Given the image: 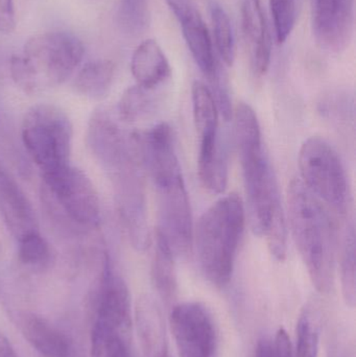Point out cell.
Here are the masks:
<instances>
[{
	"mask_svg": "<svg viewBox=\"0 0 356 357\" xmlns=\"http://www.w3.org/2000/svg\"><path fill=\"white\" fill-rule=\"evenodd\" d=\"M232 116L251 230L257 236H265L272 255L282 261L286 259L288 245L286 215L263 146L258 119L252 107L246 102L238 104Z\"/></svg>",
	"mask_w": 356,
	"mask_h": 357,
	"instance_id": "1",
	"label": "cell"
},
{
	"mask_svg": "<svg viewBox=\"0 0 356 357\" xmlns=\"http://www.w3.org/2000/svg\"><path fill=\"white\" fill-rule=\"evenodd\" d=\"M138 151L156 189L158 232L177 256L187 255L194 241L192 208L171 126L158 123L137 135Z\"/></svg>",
	"mask_w": 356,
	"mask_h": 357,
	"instance_id": "2",
	"label": "cell"
},
{
	"mask_svg": "<svg viewBox=\"0 0 356 357\" xmlns=\"http://www.w3.org/2000/svg\"><path fill=\"white\" fill-rule=\"evenodd\" d=\"M288 218L311 282L320 293H330L334 281L336 228L325 206L299 178L288 185Z\"/></svg>",
	"mask_w": 356,
	"mask_h": 357,
	"instance_id": "3",
	"label": "cell"
},
{
	"mask_svg": "<svg viewBox=\"0 0 356 357\" xmlns=\"http://www.w3.org/2000/svg\"><path fill=\"white\" fill-rule=\"evenodd\" d=\"M92 153L110 176L132 245L137 251H144L150 243L148 203L144 165L134 136L127 138L121 130L111 132L93 146Z\"/></svg>",
	"mask_w": 356,
	"mask_h": 357,
	"instance_id": "4",
	"label": "cell"
},
{
	"mask_svg": "<svg viewBox=\"0 0 356 357\" xmlns=\"http://www.w3.org/2000/svg\"><path fill=\"white\" fill-rule=\"evenodd\" d=\"M246 216L242 199L230 193L212 204L196 225L194 247L199 266L215 287H226L231 280Z\"/></svg>",
	"mask_w": 356,
	"mask_h": 357,
	"instance_id": "5",
	"label": "cell"
},
{
	"mask_svg": "<svg viewBox=\"0 0 356 357\" xmlns=\"http://www.w3.org/2000/svg\"><path fill=\"white\" fill-rule=\"evenodd\" d=\"M84 45L64 31L39 33L27 40L21 54L10 59L15 83L27 93L44 86H58L75 73L84 56Z\"/></svg>",
	"mask_w": 356,
	"mask_h": 357,
	"instance_id": "6",
	"label": "cell"
},
{
	"mask_svg": "<svg viewBox=\"0 0 356 357\" xmlns=\"http://www.w3.org/2000/svg\"><path fill=\"white\" fill-rule=\"evenodd\" d=\"M22 140L42 178L70 167L72 125L59 107L41 104L29 109L23 119Z\"/></svg>",
	"mask_w": 356,
	"mask_h": 357,
	"instance_id": "7",
	"label": "cell"
},
{
	"mask_svg": "<svg viewBox=\"0 0 356 357\" xmlns=\"http://www.w3.org/2000/svg\"><path fill=\"white\" fill-rule=\"evenodd\" d=\"M90 312L91 356L104 351L117 340L131 342V296L108 256L90 299Z\"/></svg>",
	"mask_w": 356,
	"mask_h": 357,
	"instance_id": "8",
	"label": "cell"
},
{
	"mask_svg": "<svg viewBox=\"0 0 356 357\" xmlns=\"http://www.w3.org/2000/svg\"><path fill=\"white\" fill-rule=\"evenodd\" d=\"M301 182L307 189L340 214L349 205L346 171L336 149L324 138L313 136L303 142L299 151Z\"/></svg>",
	"mask_w": 356,
	"mask_h": 357,
	"instance_id": "9",
	"label": "cell"
},
{
	"mask_svg": "<svg viewBox=\"0 0 356 357\" xmlns=\"http://www.w3.org/2000/svg\"><path fill=\"white\" fill-rule=\"evenodd\" d=\"M192 114L200 138L199 177L203 184L219 182L228 173L227 152L219 132V107L208 86L200 81L192 84Z\"/></svg>",
	"mask_w": 356,
	"mask_h": 357,
	"instance_id": "10",
	"label": "cell"
},
{
	"mask_svg": "<svg viewBox=\"0 0 356 357\" xmlns=\"http://www.w3.org/2000/svg\"><path fill=\"white\" fill-rule=\"evenodd\" d=\"M180 357H219V335L210 310L200 302L173 306L169 317Z\"/></svg>",
	"mask_w": 356,
	"mask_h": 357,
	"instance_id": "11",
	"label": "cell"
},
{
	"mask_svg": "<svg viewBox=\"0 0 356 357\" xmlns=\"http://www.w3.org/2000/svg\"><path fill=\"white\" fill-rule=\"evenodd\" d=\"M43 181L60 209L71 222L83 227L100 224V199L93 183L82 169L70 165Z\"/></svg>",
	"mask_w": 356,
	"mask_h": 357,
	"instance_id": "12",
	"label": "cell"
},
{
	"mask_svg": "<svg viewBox=\"0 0 356 357\" xmlns=\"http://www.w3.org/2000/svg\"><path fill=\"white\" fill-rule=\"evenodd\" d=\"M355 8V0H311L314 33L324 50L340 52L349 45Z\"/></svg>",
	"mask_w": 356,
	"mask_h": 357,
	"instance_id": "13",
	"label": "cell"
},
{
	"mask_svg": "<svg viewBox=\"0 0 356 357\" xmlns=\"http://www.w3.org/2000/svg\"><path fill=\"white\" fill-rule=\"evenodd\" d=\"M169 4L179 20L192 58L203 75L212 81L221 68L215 59L210 33L204 19L192 0H173Z\"/></svg>",
	"mask_w": 356,
	"mask_h": 357,
	"instance_id": "14",
	"label": "cell"
},
{
	"mask_svg": "<svg viewBox=\"0 0 356 357\" xmlns=\"http://www.w3.org/2000/svg\"><path fill=\"white\" fill-rule=\"evenodd\" d=\"M18 326L39 357L83 356L70 335L39 314L22 312Z\"/></svg>",
	"mask_w": 356,
	"mask_h": 357,
	"instance_id": "15",
	"label": "cell"
},
{
	"mask_svg": "<svg viewBox=\"0 0 356 357\" xmlns=\"http://www.w3.org/2000/svg\"><path fill=\"white\" fill-rule=\"evenodd\" d=\"M240 18L251 69L256 77H263L271 64L272 43L261 0H242Z\"/></svg>",
	"mask_w": 356,
	"mask_h": 357,
	"instance_id": "16",
	"label": "cell"
},
{
	"mask_svg": "<svg viewBox=\"0 0 356 357\" xmlns=\"http://www.w3.org/2000/svg\"><path fill=\"white\" fill-rule=\"evenodd\" d=\"M0 214L10 234L19 241L38 232L35 210L20 185L0 163Z\"/></svg>",
	"mask_w": 356,
	"mask_h": 357,
	"instance_id": "17",
	"label": "cell"
},
{
	"mask_svg": "<svg viewBox=\"0 0 356 357\" xmlns=\"http://www.w3.org/2000/svg\"><path fill=\"white\" fill-rule=\"evenodd\" d=\"M135 320L144 356L171 357L162 312L153 298H140L136 306Z\"/></svg>",
	"mask_w": 356,
	"mask_h": 357,
	"instance_id": "18",
	"label": "cell"
},
{
	"mask_svg": "<svg viewBox=\"0 0 356 357\" xmlns=\"http://www.w3.org/2000/svg\"><path fill=\"white\" fill-rule=\"evenodd\" d=\"M131 70L137 85L148 90L156 89L171 73V65L162 48L152 39L137 46L132 56Z\"/></svg>",
	"mask_w": 356,
	"mask_h": 357,
	"instance_id": "19",
	"label": "cell"
},
{
	"mask_svg": "<svg viewBox=\"0 0 356 357\" xmlns=\"http://www.w3.org/2000/svg\"><path fill=\"white\" fill-rule=\"evenodd\" d=\"M175 257L164 237L157 231L152 262V279L155 289L161 299L167 303H171L177 296Z\"/></svg>",
	"mask_w": 356,
	"mask_h": 357,
	"instance_id": "20",
	"label": "cell"
},
{
	"mask_svg": "<svg viewBox=\"0 0 356 357\" xmlns=\"http://www.w3.org/2000/svg\"><path fill=\"white\" fill-rule=\"evenodd\" d=\"M115 75V65L110 60L87 63L75 77L73 87L81 96L102 100L110 91Z\"/></svg>",
	"mask_w": 356,
	"mask_h": 357,
	"instance_id": "21",
	"label": "cell"
},
{
	"mask_svg": "<svg viewBox=\"0 0 356 357\" xmlns=\"http://www.w3.org/2000/svg\"><path fill=\"white\" fill-rule=\"evenodd\" d=\"M321 337V310L319 304L311 301L304 306L296 328L294 357H318Z\"/></svg>",
	"mask_w": 356,
	"mask_h": 357,
	"instance_id": "22",
	"label": "cell"
},
{
	"mask_svg": "<svg viewBox=\"0 0 356 357\" xmlns=\"http://www.w3.org/2000/svg\"><path fill=\"white\" fill-rule=\"evenodd\" d=\"M209 8L217 52L227 66H232L235 59V39L231 20L219 2L213 0Z\"/></svg>",
	"mask_w": 356,
	"mask_h": 357,
	"instance_id": "23",
	"label": "cell"
},
{
	"mask_svg": "<svg viewBox=\"0 0 356 357\" xmlns=\"http://www.w3.org/2000/svg\"><path fill=\"white\" fill-rule=\"evenodd\" d=\"M340 273L343 298L345 303L349 307L353 308L356 301L355 228L353 222L347 226L344 238H343Z\"/></svg>",
	"mask_w": 356,
	"mask_h": 357,
	"instance_id": "24",
	"label": "cell"
},
{
	"mask_svg": "<svg viewBox=\"0 0 356 357\" xmlns=\"http://www.w3.org/2000/svg\"><path fill=\"white\" fill-rule=\"evenodd\" d=\"M152 91L138 85L125 90L118 104L121 119L125 121H136L152 114L156 109V98Z\"/></svg>",
	"mask_w": 356,
	"mask_h": 357,
	"instance_id": "25",
	"label": "cell"
},
{
	"mask_svg": "<svg viewBox=\"0 0 356 357\" xmlns=\"http://www.w3.org/2000/svg\"><path fill=\"white\" fill-rule=\"evenodd\" d=\"M19 259L26 266L42 268L47 266L52 257L49 245L39 232L29 233L19 239Z\"/></svg>",
	"mask_w": 356,
	"mask_h": 357,
	"instance_id": "26",
	"label": "cell"
},
{
	"mask_svg": "<svg viewBox=\"0 0 356 357\" xmlns=\"http://www.w3.org/2000/svg\"><path fill=\"white\" fill-rule=\"evenodd\" d=\"M278 43H284L294 29L297 0H269Z\"/></svg>",
	"mask_w": 356,
	"mask_h": 357,
	"instance_id": "27",
	"label": "cell"
},
{
	"mask_svg": "<svg viewBox=\"0 0 356 357\" xmlns=\"http://www.w3.org/2000/svg\"><path fill=\"white\" fill-rule=\"evenodd\" d=\"M119 20L125 31L139 33L148 23V0H121Z\"/></svg>",
	"mask_w": 356,
	"mask_h": 357,
	"instance_id": "28",
	"label": "cell"
},
{
	"mask_svg": "<svg viewBox=\"0 0 356 357\" xmlns=\"http://www.w3.org/2000/svg\"><path fill=\"white\" fill-rule=\"evenodd\" d=\"M254 357H294L288 333L280 328L273 337H263L255 347Z\"/></svg>",
	"mask_w": 356,
	"mask_h": 357,
	"instance_id": "29",
	"label": "cell"
},
{
	"mask_svg": "<svg viewBox=\"0 0 356 357\" xmlns=\"http://www.w3.org/2000/svg\"><path fill=\"white\" fill-rule=\"evenodd\" d=\"M320 105L325 116L334 119L336 123H347L353 100L347 92L334 91L327 94Z\"/></svg>",
	"mask_w": 356,
	"mask_h": 357,
	"instance_id": "30",
	"label": "cell"
},
{
	"mask_svg": "<svg viewBox=\"0 0 356 357\" xmlns=\"http://www.w3.org/2000/svg\"><path fill=\"white\" fill-rule=\"evenodd\" d=\"M16 27L14 1L0 0V33H10Z\"/></svg>",
	"mask_w": 356,
	"mask_h": 357,
	"instance_id": "31",
	"label": "cell"
},
{
	"mask_svg": "<svg viewBox=\"0 0 356 357\" xmlns=\"http://www.w3.org/2000/svg\"><path fill=\"white\" fill-rule=\"evenodd\" d=\"M0 357H19L3 333H0Z\"/></svg>",
	"mask_w": 356,
	"mask_h": 357,
	"instance_id": "32",
	"label": "cell"
},
{
	"mask_svg": "<svg viewBox=\"0 0 356 357\" xmlns=\"http://www.w3.org/2000/svg\"><path fill=\"white\" fill-rule=\"evenodd\" d=\"M332 357H345L344 356H343V354H332Z\"/></svg>",
	"mask_w": 356,
	"mask_h": 357,
	"instance_id": "33",
	"label": "cell"
},
{
	"mask_svg": "<svg viewBox=\"0 0 356 357\" xmlns=\"http://www.w3.org/2000/svg\"><path fill=\"white\" fill-rule=\"evenodd\" d=\"M167 2L173 1V0H167Z\"/></svg>",
	"mask_w": 356,
	"mask_h": 357,
	"instance_id": "34",
	"label": "cell"
},
{
	"mask_svg": "<svg viewBox=\"0 0 356 357\" xmlns=\"http://www.w3.org/2000/svg\"><path fill=\"white\" fill-rule=\"evenodd\" d=\"M79 357H83V356H79Z\"/></svg>",
	"mask_w": 356,
	"mask_h": 357,
	"instance_id": "35",
	"label": "cell"
}]
</instances>
